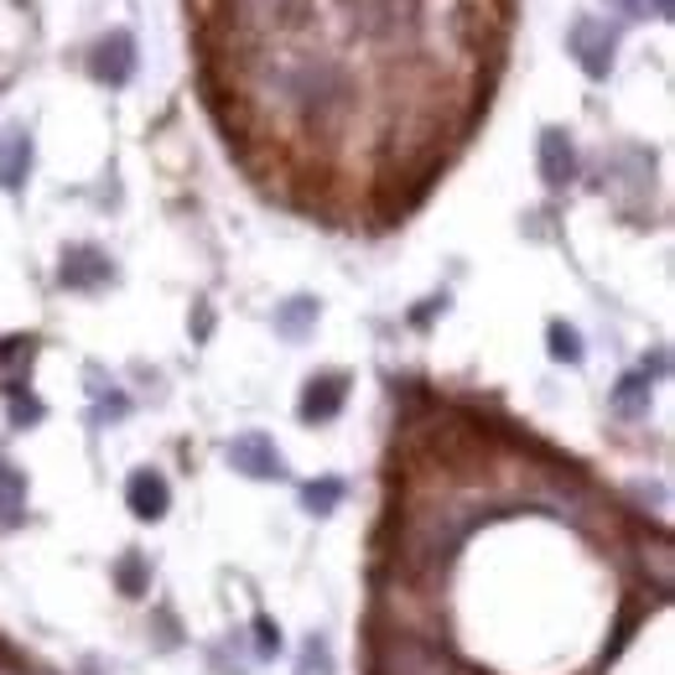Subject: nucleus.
I'll return each instance as SVG.
<instances>
[{"label": "nucleus", "mask_w": 675, "mask_h": 675, "mask_svg": "<svg viewBox=\"0 0 675 675\" xmlns=\"http://www.w3.org/2000/svg\"><path fill=\"white\" fill-rule=\"evenodd\" d=\"M229 468H234V473H244V478H281V473H286L276 442L260 437V432H244V437L229 442Z\"/></svg>", "instance_id": "nucleus-1"}, {"label": "nucleus", "mask_w": 675, "mask_h": 675, "mask_svg": "<svg viewBox=\"0 0 675 675\" xmlns=\"http://www.w3.org/2000/svg\"><path fill=\"white\" fill-rule=\"evenodd\" d=\"M343 400H348V375H318L307 390H301V405L297 416L312 426V421H333L343 411Z\"/></svg>", "instance_id": "nucleus-2"}, {"label": "nucleus", "mask_w": 675, "mask_h": 675, "mask_svg": "<svg viewBox=\"0 0 675 675\" xmlns=\"http://www.w3.org/2000/svg\"><path fill=\"white\" fill-rule=\"evenodd\" d=\"M125 504H130V515L136 519H161L167 515V504H172V489H167V478L161 473L140 468V473H130V483H125Z\"/></svg>", "instance_id": "nucleus-3"}, {"label": "nucleus", "mask_w": 675, "mask_h": 675, "mask_svg": "<svg viewBox=\"0 0 675 675\" xmlns=\"http://www.w3.org/2000/svg\"><path fill=\"white\" fill-rule=\"evenodd\" d=\"M130 73H136V42H130V32H110L100 42V53H94V79L125 83Z\"/></svg>", "instance_id": "nucleus-4"}, {"label": "nucleus", "mask_w": 675, "mask_h": 675, "mask_svg": "<svg viewBox=\"0 0 675 675\" xmlns=\"http://www.w3.org/2000/svg\"><path fill=\"white\" fill-rule=\"evenodd\" d=\"M540 178H546V187H567L576 178V151L567 130H546L540 136Z\"/></svg>", "instance_id": "nucleus-5"}, {"label": "nucleus", "mask_w": 675, "mask_h": 675, "mask_svg": "<svg viewBox=\"0 0 675 675\" xmlns=\"http://www.w3.org/2000/svg\"><path fill=\"white\" fill-rule=\"evenodd\" d=\"M26 172H32V136H26L21 125H11V130L0 136V187L16 193L21 182H26Z\"/></svg>", "instance_id": "nucleus-6"}, {"label": "nucleus", "mask_w": 675, "mask_h": 675, "mask_svg": "<svg viewBox=\"0 0 675 675\" xmlns=\"http://www.w3.org/2000/svg\"><path fill=\"white\" fill-rule=\"evenodd\" d=\"M115 271H110V260L100 255V250H89V244H73L68 255H62V286H79V291H89V286H100V281H110Z\"/></svg>", "instance_id": "nucleus-7"}, {"label": "nucleus", "mask_w": 675, "mask_h": 675, "mask_svg": "<svg viewBox=\"0 0 675 675\" xmlns=\"http://www.w3.org/2000/svg\"><path fill=\"white\" fill-rule=\"evenodd\" d=\"M26 369H32V338H11V343H0V385H5L11 396H21Z\"/></svg>", "instance_id": "nucleus-8"}, {"label": "nucleus", "mask_w": 675, "mask_h": 675, "mask_svg": "<svg viewBox=\"0 0 675 675\" xmlns=\"http://www.w3.org/2000/svg\"><path fill=\"white\" fill-rule=\"evenodd\" d=\"M312 322H318V301H312V297H291L276 312V333L297 343V338H307V328H312Z\"/></svg>", "instance_id": "nucleus-9"}, {"label": "nucleus", "mask_w": 675, "mask_h": 675, "mask_svg": "<svg viewBox=\"0 0 675 675\" xmlns=\"http://www.w3.org/2000/svg\"><path fill=\"white\" fill-rule=\"evenodd\" d=\"M26 510V478L16 468H0V525H16Z\"/></svg>", "instance_id": "nucleus-10"}, {"label": "nucleus", "mask_w": 675, "mask_h": 675, "mask_svg": "<svg viewBox=\"0 0 675 675\" xmlns=\"http://www.w3.org/2000/svg\"><path fill=\"white\" fill-rule=\"evenodd\" d=\"M115 587H119L125 597H146V587H151V567H146V557H140V551H130V557L119 561Z\"/></svg>", "instance_id": "nucleus-11"}, {"label": "nucleus", "mask_w": 675, "mask_h": 675, "mask_svg": "<svg viewBox=\"0 0 675 675\" xmlns=\"http://www.w3.org/2000/svg\"><path fill=\"white\" fill-rule=\"evenodd\" d=\"M338 499H343V478H318V483L301 489V504H307L312 515H333Z\"/></svg>", "instance_id": "nucleus-12"}, {"label": "nucleus", "mask_w": 675, "mask_h": 675, "mask_svg": "<svg viewBox=\"0 0 675 675\" xmlns=\"http://www.w3.org/2000/svg\"><path fill=\"white\" fill-rule=\"evenodd\" d=\"M546 343H551V358H557V364H582V333H576V328L551 322V328H546Z\"/></svg>", "instance_id": "nucleus-13"}, {"label": "nucleus", "mask_w": 675, "mask_h": 675, "mask_svg": "<svg viewBox=\"0 0 675 675\" xmlns=\"http://www.w3.org/2000/svg\"><path fill=\"white\" fill-rule=\"evenodd\" d=\"M644 400H650V369L623 379V385H618V396H614V405H618V416H639V411H644Z\"/></svg>", "instance_id": "nucleus-14"}, {"label": "nucleus", "mask_w": 675, "mask_h": 675, "mask_svg": "<svg viewBox=\"0 0 675 675\" xmlns=\"http://www.w3.org/2000/svg\"><path fill=\"white\" fill-rule=\"evenodd\" d=\"M297 675H333V655H328L322 639H307V650L297 660Z\"/></svg>", "instance_id": "nucleus-15"}, {"label": "nucleus", "mask_w": 675, "mask_h": 675, "mask_svg": "<svg viewBox=\"0 0 675 675\" xmlns=\"http://www.w3.org/2000/svg\"><path fill=\"white\" fill-rule=\"evenodd\" d=\"M255 639H260V650H255V655H276V650H281V629H276V623H271L265 614L255 618Z\"/></svg>", "instance_id": "nucleus-16"}]
</instances>
